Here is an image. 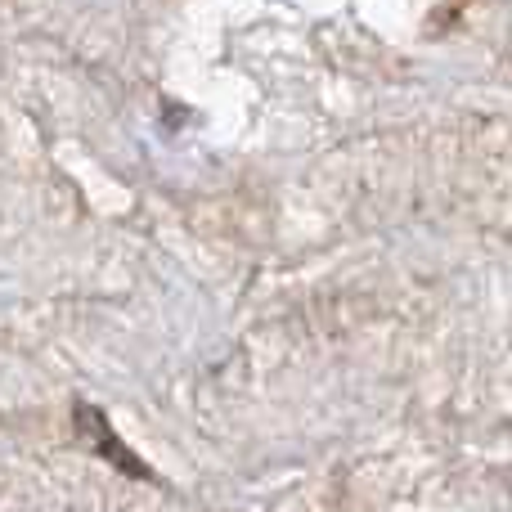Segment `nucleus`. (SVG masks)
Here are the masks:
<instances>
[{
    "label": "nucleus",
    "mask_w": 512,
    "mask_h": 512,
    "mask_svg": "<svg viewBox=\"0 0 512 512\" xmlns=\"http://www.w3.org/2000/svg\"><path fill=\"white\" fill-rule=\"evenodd\" d=\"M77 432H81V441H86L104 463H113L117 472H126V477H140V481L153 477V472L144 468V459H135V454L126 450L122 441H117V432L108 427V418L99 414L95 405H77Z\"/></svg>",
    "instance_id": "nucleus-1"
}]
</instances>
